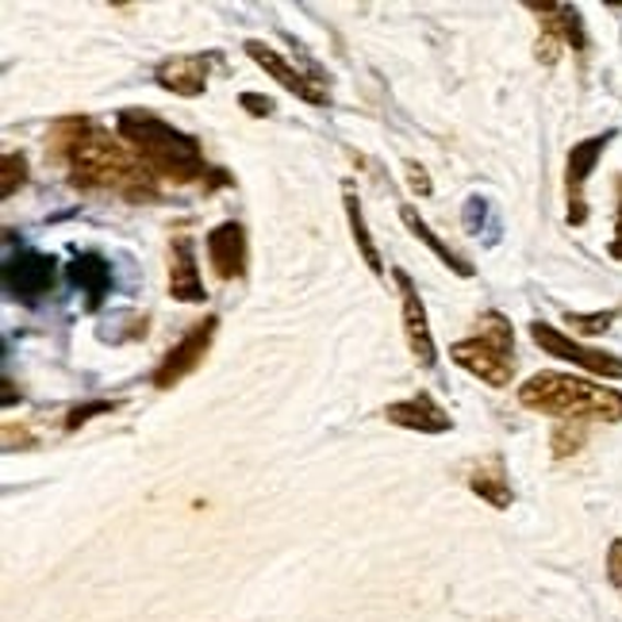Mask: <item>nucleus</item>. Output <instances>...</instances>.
Returning a JSON list of instances; mask_svg holds the SVG:
<instances>
[{
  "instance_id": "obj_24",
  "label": "nucleus",
  "mask_w": 622,
  "mask_h": 622,
  "mask_svg": "<svg viewBox=\"0 0 622 622\" xmlns=\"http://www.w3.org/2000/svg\"><path fill=\"white\" fill-rule=\"evenodd\" d=\"M104 411H116V403H85V408H73L70 419H66V431H78V426L85 423V419L104 415Z\"/></svg>"
},
{
  "instance_id": "obj_3",
  "label": "nucleus",
  "mask_w": 622,
  "mask_h": 622,
  "mask_svg": "<svg viewBox=\"0 0 622 622\" xmlns=\"http://www.w3.org/2000/svg\"><path fill=\"white\" fill-rule=\"evenodd\" d=\"M519 403L561 419H607V423L622 419V392L580 377H565V373H535L530 380H523Z\"/></svg>"
},
{
  "instance_id": "obj_10",
  "label": "nucleus",
  "mask_w": 622,
  "mask_h": 622,
  "mask_svg": "<svg viewBox=\"0 0 622 622\" xmlns=\"http://www.w3.org/2000/svg\"><path fill=\"white\" fill-rule=\"evenodd\" d=\"M607 142H611V131L607 134H596V139H584L573 146V154H568V169H565V189H568V220L573 223H584V181H588V174L596 169L599 154L607 150Z\"/></svg>"
},
{
  "instance_id": "obj_13",
  "label": "nucleus",
  "mask_w": 622,
  "mask_h": 622,
  "mask_svg": "<svg viewBox=\"0 0 622 622\" xmlns=\"http://www.w3.org/2000/svg\"><path fill=\"white\" fill-rule=\"evenodd\" d=\"M208 258L220 281H235L246 269V235L238 223H220L215 231H208Z\"/></svg>"
},
{
  "instance_id": "obj_4",
  "label": "nucleus",
  "mask_w": 622,
  "mask_h": 622,
  "mask_svg": "<svg viewBox=\"0 0 622 622\" xmlns=\"http://www.w3.org/2000/svg\"><path fill=\"white\" fill-rule=\"evenodd\" d=\"M530 339H535L545 354L561 357V362H573L588 373H599V377H622V357L580 347V342H573L568 335H561L558 327H550V324H530Z\"/></svg>"
},
{
  "instance_id": "obj_11",
  "label": "nucleus",
  "mask_w": 622,
  "mask_h": 622,
  "mask_svg": "<svg viewBox=\"0 0 622 622\" xmlns=\"http://www.w3.org/2000/svg\"><path fill=\"white\" fill-rule=\"evenodd\" d=\"M385 419L396 426H403V431H419V434H446L449 426H454V419H449L426 392L411 396V400H400V403H388Z\"/></svg>"
},
{
  "instance_id": "obj_8",
  "label": "nucleus",
  "mask_w": 622,
  "mask_h": 622,
  "mask_svg": "<svg viewBox=\"0 0 622 622\" xmlns=\"http://www.w3.org/2000/svg\"><path fill=\"white\" fill-rule=\"evenodd\" d=\"M396 284H400V304H403V335H408V347H411V357H415L423 369H431L438 350H434V339H431V324H426V307H423V296L415 292L411 277L403 269H396Z\"/></svg>"
},
{
  "instance_id": "obj_6",
  "label": "nucleus",
  "mask_w": 622,
  "mask_h": 622,
  "mask_svg": "<svg viewBox=\"0 0 622 622\" xmlns=\"http://www.w3.org/2000/svg\"><path fill=\"white\" fill-rule=\"evenodd\" d=\"M55 273H58V261L50 254H35V250H24L16 258H9L4 266V284L16 300L24 304H35L43 300L50 289H55Z\"/></svg>"
},
{
  "instance_id": "obj_5",
  "label": "nucleus",
  "mask_w": 622,
  "mask_h": 622,
  "mask_svg": "<svg viewBox=\"0 0 622 622\" xmlns=\"http://www.w3.org/2000/svg\"><path fill=\"white\" fill-rule=\"evenodd\" d=\"M449 357H454L461 369H469L473 377H481L484 385H492V388L512 385V377H515V354L492 347V342L481 339V335L449 347Z\"/></svg>"
},
{
  "instance_id": "obj_1",
  "label": "nucleus",
  "mask_w": 622,
  "mask_h": 622,
  "mask_svg": "<svg viewBox=\"0 0 622 622\" xmlns=\"http://www.w3.org/2000/svg\"><path fill=\"white\" fill-rule=\"evenodd\" d=\"M47 154L62 159L70 166V185L81 192H119L127 200H154L159 197V185L154 174L142 166L139 154L116 142L112 134L93 131L85 119H66L55 127L47 142Z\"/></svg>"
},
{
  "instance_id": "obj_17",
  "label": "nucleus",
  "mask_w": 622,
  "mask_h": 622,
  "mask_svg": "<svg viewBox=\"0 0 622 622\" xmlns=\"http://www.w3.org/2000/svg\"><path fill=\"white\" fill-rule=\"evenodd\" d=\"M469 489L481 500H489L492 507H500V512L512 507V489H507L504 461H500V457H489L484 465H477L473 473H469Z\"/></svg>"
},
{
  "instance_id": "obj_25",
  "label": "nucleus",
  "mask_w": 622,
  "mask_h": 622,
  "mask_svg": "<svg viewBox=\"0 0 622 622\" xmlns=\"http://www.w3.org/2000/svg\"><path fill=\"white\" fill-rule=\"evenodd\" d=\"M408 185H411V192H419V197H431L434 192V185H431V174H426L423 166H419V162H408Z\"/></svg>"
},
{
  "instance_id": "obj_19",
  "label": "nucleus",
  "mask_w": 622,
  "mask_h": 622,
  "mask_svg": "<svg viewBox=\"0 0 622 622\" xmlns=\"http://www.w3.org/2000/svg\"><path fill=\"white\" fill-rule=\"evenodd\" d=\"M530 9L538 12V20L545 24V32H553L561 43H568V47L584 50V24L580 16H576V9H568V4H530Z\"/></svg>"
},
{
  "instance_id": "obj_27",
  "label": "nucleus",
  "mask_w": 622,
  "mask_h": 622,
  "mask_svg": "<svg viewBox=\"0 0 622 622\" xmlns=\"http://www.w3.org/2000/svg\"><path fill=\"white\" fill-rule=\"evenodd\" d=\"M243 108L250 112V116H273V101L258 93H243Z\"/></svg>"
},
{
  "instance_id": "obj_28",
  "label": "nucleus",
  "mask_w": 622,
  "mask_h": 622,
  "mask_svg": "<svg viewBox=\"0 0 622 622\" xmlns=\"http://www.w3.org/2000/svg\"><path fill=\"white\" fill-rule=\"evenodd\" d=\"M611 254L614 258H622V220H619V235H614V243H611Z\"/></svg>"
},
{
  "instance_id": "obj_14",
  "label": "nucleus",
  "mask_w": 622,
  "mask_h": 622,
  "mask_svg": "<svg viewBox=\"0 0 622 622\" xmlns=\"http://www.w3.org/2000/svg\"><path fill=\"white\" fill-rule=\"evenodd\" d=\"M159 85L177 96H200L208 89V62L197 55L169 58L159 66Z\"/></svg>"
},
{
  "instance_id": "obj_23",
  "label": "nucleus",
  "mask_w": 622,
  "mask_h": 622,
  "mask_svg": "<svg viewBox=\"0 0 622 622\" xmlns=\"http://www.w3.org/2000/svg\"><path fill=\"white\" fill-rule=\"evenodd\" d=\"M614 312H599V316H568V327H576L580 335H603L611 327Z\"/></svg>"
},
{
  "instance_id": "obj_7",
  "label": "nucleus",
  "mask_w": 622,
  "mask_h": 622,
  "mask_svg": "<svg viewBox=\"0 0 622 622\" xmlns=\"http://www.w3.org/2000/svg\"><path fill=\"white\" fill-rule=\"evenodd\" d=\"M215 319H204V324H197L189 335H185L181 342H177L174 350L166 354V362L154 369V388H174L177 380H185L192 369H197L200 362H204L208 347H212V335H215Z\"/></svg>"
},
{
  "instance_id": "obj_18",
  "label": "nucleus",
  "mask_w": 622,
  "mask_h": 622,
  "mask_svg": "<svg viewBox=\"0 0 622 622\" xmlns=\"http://www.w3.org/2000/svg\"><path fill=\"white\" fill-rule=\"evenodd\" d=\"M342 204H347L350 231H354V243H357V250H362L365 266H369L377 277H385V261H380V250H377V243H373V235H369V223H365L362 200L354 197V189H350V185H347V189H342Z\"/></svg>"
},
{
  "instance_id": "obj_21",
  "label": "nucleus",
  "mask_w": 622,
  "mask_h": 622,
  "mask_svg": "<svg viewBox=\"0 0 622 622\" xmlns=\"http://www.w3.org/2000/svg\"><path fill=\"white\" fill-rule=\"evenodd\" d=\"M27 181V159L24 154H9L0 166V197H16V189Z\"/></svg>"
},
{
  "instance_id": "obj_2",
  "label": "nucleus",
  "mask_w": 622,
  "mask_h": 622,
  "mask_svg": "<svg viewBox=\"0 0 622 622\" xmlns=\"http://www.w3.org/2000/svg\"><path fill=\"white\" fill-rule=\"evenodd\" d=\"M119 139L142 159V166L154 177H166L174 185H192L208 174L204 150L192 134L169 127L166 119L150 116V112L127 108L119 112Z\"/></svg>"
},
{
  "instance_id": "obj_15",
  "label": "nucleus",
  "mask_w": 622,
  "mask_h": 622,
  "mask_svg": "<svg viewBox=\"0 0 622 622\" xmlns=\"http://www.w3.org/2000/svg\"><path fill=\"white\" fill-rule=\"evenodd\" d=\"M66 277H70L78 289L89 292V307H96L104 296H108L112 289V269L104 258H96V254H81V258L70 261V269H66Z\"/></svg>"
},
{
  "instance_id": "obj_22",
  "label": "nucleus",
  "mask_w": 622,
  "mask_h": 622,
  "mask_svg": "<svg viewBox=\"0 0 622 622\" xmlns=\"http://www.w3.org/2000/svg\"><path fill=\"white\" fill-rule=\"evenodd\" d=\"M553 457H568L576 454V449L584 446V423L580 419H573V423H561L558 431H553Z\"/></svg>"
},
{
  "instance_id": "obj_16",
  "label": "nucleus",
  "mask_w": 622,
  "mask_h": 622,
  "mask_svg": "<svg viewBox=\"0 0 622 622\" xmlns=\"http://www.w3.org/2000/svg\"><path fill=\"white\" fill-rule=\"evenodd\" d=\"M400 220L408 223V231L419 238V243H426V246H431V250H434V258H438L442 266H446V269H454L457 277H473V266H469V261H461V258H457V254L449 250V246L442 243L438 235H434V231H431V223H426L423 215L415 212V208H411V204H403V208H400Z\"/></svg>"
},
{
  "instance_id": "obj_26",
  "label": "nucleus",
  "mask_w": 622,
  "mask_h": 622,
  "mask_svg": "<svg viewBox=\"0 0 622 622\" xmlns=\"http://www.w3.org/2000/svg\"><path fill=\"white\" fill-rule=\"evenodd\" d=\"M607 580L622 588V538H614L611 550H607Z\"/></svg>"
},
{
  "instance_id": "obj_20",
  "label": "nucleus",
  "mask_w": 622,
  "mask_h": 622,
  "mask_svg": "<svg viewBox=\"0 0 622 622\" xmlns=\"http://www.w3.org/2000/svg\"><path fill=\"white\" fill-rule=\"evenodd\" d=\"M477 335H481V339H489L492 347L507 350V354L515 350V331H512V324L500 316V312H484V316L477 319Z\"/></svg>"
},
{
  "instance_id": "obj_12",
  "label": "nucleus",
  "mask_w": 622,
  "mask_h": 622,
  "mask_svg": "<svg viewBox=\"0 0 622 622\" xmlns=\"http://www.w3.org/2000/svg\"><path fill=\"white\" fill-rule=\"evenodd\" d=\"M169 296L181 300V304H200V300L208 296L204 281H200L197 250H192L189 235H177L174 250H169Z\"/></svg>"
},
{
  "instance_id": "obj_9",
  "label": "nucleus",
  "mask_w": 622,
  "mask_h": 622,
  "mask_svg": "<svg viewBox=\"0 0 622 622\" xmlns=\"http://www.w3.org/2000/svg\"><path fill=\"white\" fill-rule=\"evenodd\" d=\"M246 55L254 58V62L261 66V70L269 73L273 81H281L284 89H289L292 96H300V101H307V104H327L331 96H327V89L324 85H316V81L307 78V73H300V70H292L289 62H284L281 55H277L273 47H266V43H246Z\"/></svg>"
}]
</instances>
